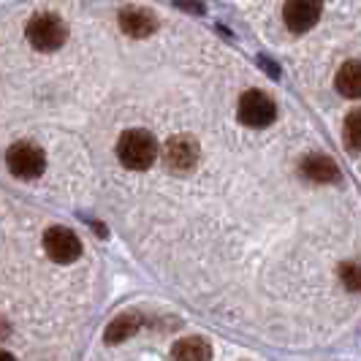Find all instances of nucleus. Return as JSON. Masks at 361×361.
<instances>
[{
    "instance_id": "obj_1",
    "label": "nucleus",
    "mask_w": 361,
    "mask_h": 361,
    "mask_svg": "<svg viewBox=\"0 0 361 361\" xmlns=\"http://www.w3.org/2000/svg\"><path fill=\"white\" fill-rule=\"evenodd\" d=\"M117 158L130 171H145L158 158V142L145 128L126 130L120 136V142H117Z\"/></svg>"
},
{
    "instance_id": "obj_2",
    "label": "nucleus",
    "mask_w": 361,
    "mask_h": 361,
    "mask_svg": "<svg viewBox=\"0 0 361 361\" xmlns=\"http://www.w3.org/2000/svg\"><path fill=\"white\" fill-rule=\"evenodd\" d=\"M27 41L30 47L38 49V52H54L66 44L68 38V27L66 22L57 17V14H38L27 22Z\"/></svg>"
},
{
    "instance_id": "obj_3",
    "label": "nucleus",
    "mask_w": 361,
    "mask_h": 361,
    "mask_svg": "<svg viewBox=\"0 0 361 361\" xmlns=\"http://www.w3.org/2000/svg\"><path fill=\"white\" fill-rule=\"evenodd\" d=\"M6 163H8L11 174L19 180H36L47 169V155L41 147L30 145V142H17V145L8 147Z\"/></svg>"
},
{
    "instance_id": "obj_4",
    "label": "nucleus",
    "mask_w": 361,
    "mask_h": 361,
    "mask_svg": "<svg viewBox=\"0 0 361 361\" xmlns=\"http://www.w3.org/2000/svg\"><path fill=\"white\" fill-rule=\"evenodd\" d=\"M236 117L247 128H267L277 120V106L267 92L261 90H247L239 98V109Z\"/></svg>"
},
{
    "instance_id": "obj_5",
    "label": "nucleus",
    "mask_w": 361,
    "mask_h": 361,
    "mask_svg": "<svg viewBox=\"0 0 361 361\" xmlns=\"http://www.w3.org/2000/svg\"><path fill=\"white\" fill-rule=\"evenodd\" d=\"M44 250H47V255L52 258L54 264H73L82 255V242H79V236L73 234L71 228L52 226L44 234Z\"/></svg>"
},
{
    "instance_id": "obj_6",
    "label": "nucleus",
    "mask_w": 361,
    "mask_h": 361,
    "mask_svg": "<svg viewBox=\"0 0 361 361\" xmlns=\"http://www.w3.org/2000/svg\"><path fill=\"white\" fill-rule=\"evenodd\" d=\"M163 161L171 171H190L199 163V145L193 136H171L163 147Z\"/></svg>"
},
{
    "instance_id": "obj_7",
    "label": "nucleus",
    "mask_w": 361,
    "mask_h": 361,
    "mask_svg": "<svg viewBox=\"0 0 361 361\" xmlns=\"http://www.w3.org/2000/svg\"><path fill=\"white\" fill-rule=\"evenodd\" d=\"M324 11V0H288L283 6V19L293 33H305L310 30Z\"/></svg>"
},
{
    "instance_id": "obj_8",
    "label": "nucleus",
    "mask_w": 361,
    "mask_h": 361,
    "mask_svg": "<svg viewBox=\"0 0 361 361\" xmlns=\"http://www.w3.org/2000/svg\"><path fill=\"white\" fill-rule=\"evenodd\" d=\"M120 27H123L126 36L145 38V36H149V33H155L158 19H155V14H149L147 8L130 6V8H123V11H120Z\"/></svg>"
},
{
    "instance_id": "obj_9",
    "label": "nucleus",
    "mask_w": 361,
    "mask_h": 361,
    "mask_svg": "<svg viewBox=\"0 0 361 361\" xmlns=\"http://www.w3.org/2000/svg\"><path fill=\"white\" fill-rule=\"evenodd\" d=\"M139 329H142V315H139L136 310H128V312H120V315L106 326L104 340H106L109 345H117V343H123V340H128V337H133Z\"/></svg>"
},
{
    "instance_id": "obj_10",
    "label": "nucleus",
    "mask_w": 361,
    "mask_h": 361,
    "mask_svg": "<svg viewBox=\"0 0 361 361\" xmlns=\"http://www.w3.org/2000/svg\"><path fill=\"white\" fill-rule=\"evenodd\" d=\"M174 361H212V345L204 337H182L171 345Z\"/></svg>"
},
{
    "instance_id": "obj_11",
    "label": "nucleus",
    "mask_w": 361,
    "mask_h": 361,
    "mask_svg": "<svg viewBox=\"0 0 361 361\" xmlns=\"http://www.w3.org/2000/svg\"><path fill=\"white\" fill-rule=\"evenodd\" d=\"M299 169H302V174H305L310 182H337L340 180V169H337V163L331 161V158H326V155H307Z\"/></svg>"
},
{
    "instance_id": "obj_12",
    "label": "nucleus",
    "mask_w": 361,
    "mask_h": 361,
    "mask_svg": "<svg viewBox=\"0 0 361 361\" xmlns=\"http://www.w3.org/2000/svg\"><path fill=\"white\" fill-rule=\"evenodd\" d=\"M334 87L345 98H361V60H348L334 76Z\"/></svg>"
},
{
    "instance_id": "obj_13",
    "label": "nucleus",
    "mask_w": 361,
    "mask_h": 361,
    "mask_svg": "<svg viewBox=\"0 0 361 361\" xmlns=\"http://www.w3.org/2000/svg\"><path fill=\"white\" fill-rule=\"evenodd\" d=\"M343 136H345V145L350 147L353 152H361V109H356V111L348 114L345 128H343Z\"/></svg>"
},
{
    "instance_id": "obj_14",
    "label": "nucleus",
    "mask_w": 361,
    "mask_h": 361,
    "mask_svg": "<svg viewBox=\"0 0 361 361\" xmlns=\"http://www.w3.org/2000/svg\"><path fill=\"white\" fill-rule=\"evenodd\" d=\"M340 280L348 290L361 293V261H348L340 267Z\"/></svg>"
},
{
    "instance_id": "obj_15",
    "label": "nucleus",
    "mask_w": 361,
    "mask_h": 361,
    "mask_svg": "<svg viewBox=\"0 0 361 361\" xmlns=\"http://www.w3.org/2000/svg\"><path fill=\"white\" fill-rule=\"evenodd\" d=\"M0 361H17V359H14V356H11V353H8V350H6V353H3V356H0Z\"/></svg>"
}]
</instances>
